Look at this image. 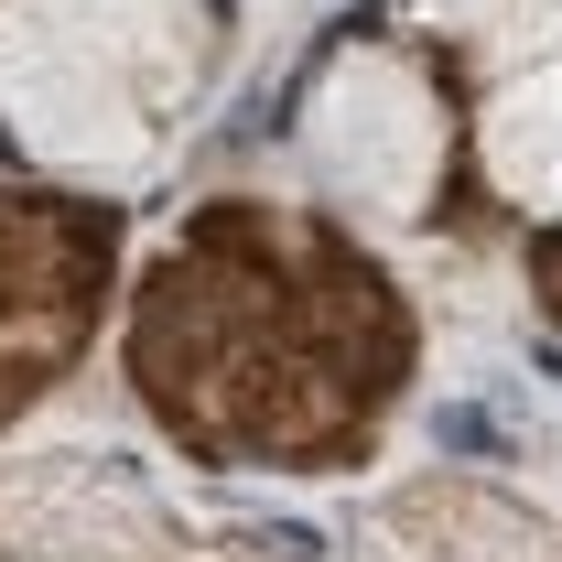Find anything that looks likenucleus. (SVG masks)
<instances>
[{
  "label": "nucleus",
  "instance_id": "obj_1",
  "mask_svg": "<svg viewBox=\"0 0 562 562\" xmlns=\"http://www.w3.org/2000/svg\"><path fill=\"white\" fill-rule=\"evenodd\" d=\"M422 368L390 260L325 206L206 195L120 314V379L184 465L347 476Z\"/></svg>",
  "mask_w": 562,
  "mask_h": 562
},
{
  "label": "nucleus",
  "instance_id": "obj_2",
  "mask_svg": "<svg viewBox=\"0 0 562 562\" xmlns=\"http://www.w3.org/2000/svg\"><path fill=\"white\" fill-rule=\"evenodd\" d=\"M120 292V206L0 184V422L98 347Z\"/></svg>",
  "mask_w": 562,
  "mask_h": 562
},
{
  "label": "nucleus",
  "instance_id": "obj_3",
  "mask_svg": "<svg viewBox=\"0 0 562 562\" xmlns=\"http://www.w3.org/2000/svg\"><path fill=\"white\" fill-rule=\"evenodd\" d=\"M0 562H303L292 530H206L173 497H151L131 465H0Z\"/></svg>",
  "mask_w": 562,
  "mask_h": 562
},
{
  "label": "nucleus",
  "instance_id": "obj_4",
  "mask_svg": "<svg viewBox=\"0 0 562 562\" xmlns=\"http://www.w3.org/2000/svg\"><path fill=\"white\" fill-rule=\"evenodd\" d=\"M519 271H530V303L562 325V227H530V249H519Z\"/></svg>",
  "mask_w": 562,
  "mask_h": 562
}]
</instances>
